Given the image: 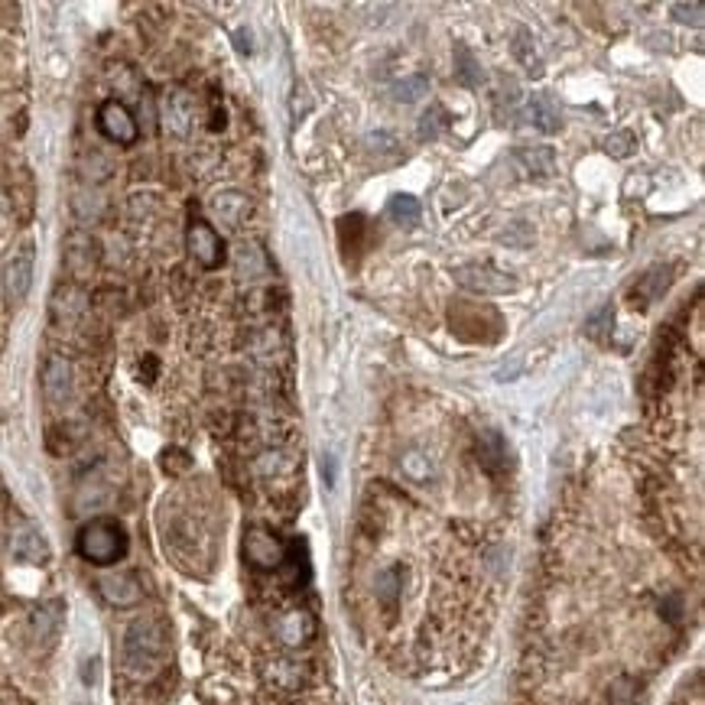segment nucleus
Segmentation results:
<instances>
[{
	"label": "nucleus",
	"instance_id": "aec40b11",
	"mask_svg": "<svg viewBox=\"0 0 705 705\" xmlns=\"http://www.w3.org/2000/svg\"><path fill=\"white\" fill-rule=\"evenodd\" d=\"M634 143H637V140H634V134H628V130H624V134L608 137V140H605V147H608V153H611V156H628Z\"/></svg>",
	"mask_w": 705,
	"mask_h": 705
},
{
	"label": "nucleus",
	"instance_id": "a211bd4d",
	"mask_svg": "<svg viewBox=\"0 0 705 705\" xmlns=\"http://www.w3.org/2000/svg\"><path fill=\"white\" fill-rule=\"evenodd\" d=\"M426 88H429V82L423 75H413V78H407V82H400L397 88H394V95L400 98V101H416L420 95H426Z\"/></svg>",
	"mask_w": 705,
	"mask_h": 705
},
{
	"label": "nucleus",
	"instance_id": "0eeeda50",
	"mask_svg": "<svg viewBox=\"0 0 705 705\" xmlns=\"http://www.w3.org/2000/svg\"><path fill=\"white\" fill-rule=\"evenodd\" d=\"M98 589L117 608H130L143 598V585H140V579L134 576V572H111V576H104L98 582Z\"/></svg>",
	"mask_w": 705,
	"mask_h": 705
},
{
	"label": "nucleus",
	"instance_id": "20e7f679",
	"mask_svg": "<svg viewBox=\"0 0 705 705\" xmlns=\"http://www.w3.org/2000/svg\"><path fill=\"white\" fill-rule=\"evenodd\" d=\"M186 244H189V254L199 260L205 270H215L225 264V241H221V234L205 225V221H195L186 234Z\"/></svg>",
	"mask_w": 705,
	"mask_h": 705
},
{
	"label": "nucleus",
	"instance_id": "dca6fc26",
	"mask_svg": "<svg viewBox=\"0 0 705 705\" xmlns=\"http://www.w3.org/2000/svg\"><path fill=\"white\" fill-rule=\"evenodd\" d=\"M520 160H524L533 173H537V166L543 163V176H553L556 173V163H553V150L550 147H540V150H533V153H520Z\"/></svg>",
	"mask_w": 705,
	"mask_h": 705
},
{
	"label": "nucleus",
	"instance_id": "f3484780",
	"mask_svg": "<svg viewBox=\"0 0 705 705\" xmlns=\"http://www.w3.org/2000/svg\"><path fill=\"white\" fill-rule=\"evenodd\" d=\"M442 127H446V114H442V108L426 111L423 124H420V140H436L442 134Z\"/></svg>",
	"mask_w": 705,
	"mask_h": 705
},
{
	"label": "nucleus",
	"instance_id": "6ab92c4d",
	"mask_svg": "<svg viewBox=\"0 0 705 705\" xmlns=\"http://www.w3.org/2000/svg\"><path fill=\"white\" fill-rule=\"evenodd\" d=\"M59 605H49V608H43L36 615V634L43 637V641H49L52 634H56V628H59V615H52V611H56Z\"/></svg>",
	"mask_w": 705,
	"mask_h": 705
},
{
	"label": "nucleus",
	"instance_id": "f8f14e48",
	"mask_svg": "<svg viewBox=\"0 0 705 705\" xmlns=\"http://www.w3.org/2000/svg\"><path fill=\"white\" fill-rule=\"evenodd\" d=\"M189 121H192V108H189V98L176 91V95L166 98V124L169 130L176 134H189Z\"/></svg>",
	"mask_w": 705,
	"mask_h": 705
},
{
	"label": "nucleus",
	"instance_id": "412c9836",
	"mask_svg": "<svg viewBox=\"0 0 705 705\" xmlns=\"http://www.w3.org/2000/svg\"><path fill=\"white\" fill-rule=\"evenodd\" d=\"M673 13H676V20L702 26V4H673Z\"/></svg>",
	"mask_w": 705,
	"mask_h": 705
},
{
	"label": "nucleus",
	"instance_id": "9d476101",
	"mask_svg": "<svg viewBox=\"0 0 705 705\" xmlns=\"http://www.w3.org/2000/svg\"><path fill=\"white\" fill-rule=\"evenodd\" d=\"M527 117L530 124H537L543 134H556L559 124H563V117H559V108L553 104V98L540 91V95H533L530 104H527Z\"/></svg>",
	"mask_w": 705,
	"mask_h": 705
},
{
	"label": "nucleus",
	"instance_id": "7ed1b4c3",
	"mask_svg": "<svg viewBox=\"0 0 705 705\" xmlns=\"http://www.w3.org/2000/svg\"><path fill=\"white\" fill-rule=\"evenodd\" d=\"M33 264H36L33 241H20L17 247H13V254L4 260V277H0V283H4V293H7L10 303H23L26 293H30Z\"/></svg>",
	"mask_w": 705,
	"mask_h": 705
},
{
	"label": "nucleus",
	"instance_id": "ddd939ff",
	"mask_svg": "<svg viewBox=\"0 0 705 705\" xmlns=\"http://www.w3.org/2000/svg\"><path fill=\"white\" fill-rule=\"evenodd\" d=\"M387 215L397 221V225H416L420 221V202L413 195H394L387 205Z\"/></svg>",
	"mask_w": 705,
	"mask_h": 705
},
{
	"label": "nucleus",
	"instance_id": "1a4fd4ad",
	"mask_svg": "<svg viewBox=\"0 0 705 705\" xmlns=\"http://www.w3.org/2000/svg\"><path fill=\"white\" fill-rule=\"evenodd\" d=\"M13 556H17L20 563L43 566L49 559V543L36 527H23L17 537H13Z\"/></svg>",
	"mask_w": 705,
	"mask_h": 705
},
{
	"label": "nucleus",
	"instance_id": "6e6552de",
	"mask_svg": "<svg viewBox=\"0 0 705 705\" xmlns=\"http://www.w3.org/2000/svg\"><path fill=\"white\" fill-rule=\"evenodd\" d=\"M43 390L49 403H65L72 397V364L65 358H49L43 371Z\"/></svg>",
	"mask_w": 705,
	"mask_h": 705
},
{
	"label": "nucleus",
	"instance_id": "423d86ee",
	"mask_svg": "<svg viewBox=\"0 0 705 705\" xmlns=\"http://www.w3.org/2000/svg\"><path fill=\"white\" fill-rule=\"evenodd\" d=\"M98 130L108 140L121 143V147H130L137 140V121L121 101H104L98 108Z\"/></svg>",
	"mask_w": 705,
	"mask_h": 705
},
{
	"label": "nucleus",
	"instance_id": "f03ea898",
	"mask_svg": "<svg viewBox=\"0 0 705 705\" xmlns=\"http://www.w3.org/2000/svg\"><path fill=\"white\" fill-rule=\"evenodd\" d=\"M78 553L95 566H114L117 559H124L127 553V533L117 520L98 517L78 533Z\"/></svg>",
	"mask_w": 705,
	"mask_h": 705
},
{
	"label": "nucleus",
	"instance_id": "2eb2a0df",
	"mask_svg": "<svg viewBox=\"0 0 705 705\" xmlns=\"http://www.w3.org/2000/svg\"><path fill=\"white\" fill-rule=\"evenodd\" d=\"M455 59H459V78H462V85H478L481 78H485V75L478 72L475 56H472V52H468L465 46H455Z\"/></svg>",
	"mask_w": 705,
	"mask_h": 705
},
{
	"label": "nucleus",
	"instance_id": "39448f33",
	"mask_svg": "<svg viewBox=\"0 0 705 705\" xmlns=\"http://www.w3.org/2000/svg\"><path fill=\"white\" fill-rule=\"evenodd\" d=\"M244 556H247V563L257 569H280L286 563V546L273 537V533L254 527V530H247V537H244Z\"/></svg>",
	"mask_w": 705,
	"mask_h": 705
},
{
	"label": "nucleus",
	"instance_id": "9b49d317",
	"mask_svg": "<svg viewBox=\"0 0 705 705\" xmlns=\"http://www.w3.org/2000/svg\"><path fill=\"white\" fill-rule=\"evenodd\" d=\"M312 631H316V624H312V618L306 615V611H290L283 621H280V637L290 647H299V644H306Z\"/></svg>",
	"mask_w": 705,
	"mask_h": 705
},
{
	"label": "nucleus",
	"instance_id": "4468645a",
	"mask_svg": "<svg viewBox=\"0 0 705 705\" xmlns=\"http://www.w3.org/2000/svg\"><path fill=\"white\" fill-rule=\"evenodd\" d=\"M478 449H481V465H485L488 472H494L498 462H504V455H507V449H504V442H501L498 433H481Z\"/></svg>",
	"mask_w": 705,
	"mask_h": 705
},
{
	"label": "nucleus",
	"instance_id": "f257e3e1",
	"mask_svg": "<svg viewBox=\"0 0 705 705\" xmlns=\"http://www.w3.org/2000/svg\"><path fill=\"white\" fill-rule=\"evenodd\" d=\"M166 654H169V644H166V631L160 621L140 618L127 628L121 657H124V670L134 676V680H150L153 673H160Z\"/></svg>",
	"mask_w": 705,
	"mask_h": 705
}]
</instances>
